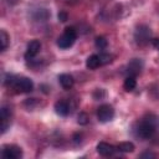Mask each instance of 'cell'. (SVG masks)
Masks as SVG:
<instances>
[{"label":"cell","mask_w":159,"mask_h":159,"mask_svg":"<svg viewBox=\"0 0 159 159\" xmlns=\"http://www.w3.org/2000/svg\"><path fill=\"white\" fill-rule=\"evenodd\" d=\"M5 84L14 89L16 93H29L34 89V83L30 78L24 76H7L5 80Z\"/></svg>","instance_id":"cell-1"},{"label":"cell","mask_w":159,"mask_h":159,"mask_svg":"<svg viewBox=\"0 0 159 159\" xmlns=\"http://www.w3.org/2000/svg\"><path fill=\"white\" fill-rule=\"evenodd\" d=\"M134 130H135V135L142 138V139L150 138L155 132V117L150 114V116L142 118L135 124Z\"/></svg>","instance_id":"cell-2"},{"label":"cell","mask_w":159,"mask_h":159,"mask_svg":"<svg viewBox=\"0 0 159 159\" xmlns=\"http://www.w3.org/2000/svg\"><path fill=\"white\" fill-rule=\"evenodd\" d=\"M76 39H77V32H76L75 27H66L65 31L62 32V35L58 36V39H57V46L63 50L68 48L75 43Z\"/></svg>","instance_id":"cell-3"},{"label":"cell","mask_w":159,"mask_h":159,"mask_svg":"<svg viewBox=\"0 0 159 159\" xmlns=\"http://www.w3.org/2000/svg\"><path fill=\"white\" fill-rule=\"evenodd\" d=\"M22 157V149L15 144H5L1 148L2 159H20Z\"/></svg>","instance_id":"cell-4"},{"label":"cell","mask_w":159,"mask_h":159,"mask_svg":"<svg viewBox=\"0 0 159 159\" xmlns=\"http://www.w3.org/2000/svg\"><path fill=\"white\" fill-rule=\"evenodd\" d=\"M150 36H152V31L145 25L138 26L135 32H134V39H135L137 43H139V45H145L147 42H149L150 41Z\"/></svg>","instance_id":"cell-5"},{"label":"cell","mask_w":159,"mask_h":159,"mask_svg":"<svg viewBox=\"0 0 159 159\" xmlns=\"http://www.w3.org/2000/svg\"><path fill=\"white\" fill-rule=\"evenodd\" d=\"M114 117V109L112 106L109 104H102L98 107L97 109V118L99 122L102 123H106V122H109L112 120Z\"/></svg>","instance_id":"cell-6"},{"label":"cell","mask_w":159,"mask_h":159,"mask_svg":"<svg viewBox=\"0 0 159 159\" xmlns=\"http://www.w3.org/2000/svg\"><path fill=\"white\" fill-rule=\"evenodd\" d=\"M40 48H41V43L39 40H32L29 42L27 45V50H26V53H25V58L27 61L32 60L39 52H40Z\"/></svg>","instance_id":"cell-7"},{"label":"cell","mask_w":159,"mask_h":159,"mask_svg":"<svg viewBox=\"0 0 159 159\" xmlns=\"http://www.w3.org/2000/svg\"><path fill=\"white\" fill-rule=\"evenodd\" d=\"M116 150H117V147H114L112 144H108L106 142H99L97 144V152L102 157H111L116 153Z\"/></svg>","instance_id":"cell-8"},{"label":"cell","mask_w":159,"mask_h":159,"mask_svg":"<svg viewBox=\"0 0 159 159\" xmlns=\"http://www.w3.org/2000/svg\"><path fill=\"white\" fill-rule=\"evenodd\" d=\"M142 67H143L142 61H140V60H138V58H133V60L128 63V70H127L128 76H134V77H135L137 75H139V73H140Z\"/></svg>","instance_id":"cell-9"},{"label":"cell","mask_w":159,"mask_h":159,"mask_svg":"<svg viewBox=\"0 0 159 159\" xmlns=\"http://www.w3.org/2000/svg\"><path fill=\"white\" fill-rule=\"evenodd\" d=\"M55 111L58 116H62V117H66L68 116L70 113V104L67 101H63V99H60L55 103Z\"/></svg>","instance_id":"cell-10"},{"label":"cell","mask_w":159,"mask_h":159,"mask_svg":"<svg viewBox=\"0 0 159 159\" xmlns=\"http://www.w3.org/2000/svg\"><path fill=\"white\" fill-rule=\"evenodd\" d=\"M10 114H11L10 108L4 106L1 108V133H5L10 124Z\"/></svg>","instance_id":"cell-11"},{"label":"cell","mask_w":159,"mask_h":159,"mask_svg":"<svg viewBox=\"0 0 159 159\" xmlns=\"http://www.w3.org/2000/svg\"><path fill=\"white\" fill-rule=\"evenodd\" d=\"M58 82H60V84L62 86L63 89H70V88L73 87L75 80H73V77H72L71 75H68V73H62V75L58 76Z\"/></svg>","instance_id":"cell-12"},{"label":"cell","mask_w":159,"mask_h":159,"mask_svg":"<svg viewBox=\"0 0 159 159\" xmlns=\"http://www.w3.org/2000/svg\"><path fill=\"white\" fill-rule=\"evenodd\" d=\"M86 66L87 68L89 70H96L101 66V60H99V56L98 55H91L87 61H86Z\"/></svg>","instance_id":"cell-13"},{"label":"cell","mask_w":159,"mask_h":159,"mask_svg":"<svg viewBox=\"0 0 159 159\" xmlns=\"http://www.w3.org/2000/svg\"><path fill=\"white\" fill-rule=\"evenodd\" d=\"M137 86V81H135V77L134 76H128L125 80H124V83H123V87L127 92H130L135 88Z\"/></svg>","instance_id":"cell-14"},{"label":"cell","mask_w":159,"mask_h":159,"mask_svg":"<svg viewBox=\"0 0 159 159\" xmlns=\"http://www.w3.org/2000/svg\"><path fill=\"white\" fill-rule=\"evenodd\" d=\"M117 150L123 153H132L134 150V144L132 142H122L117 145Z\"/></svg>","instance_id":"cell-15"},{"label":"cell","mask_w":159,"mask_h":159,"mask_svg":"<svg viewBox=\"0 0 159 159\" xmlns=\"http://www.w3.org/2000/svg\"><path fill=\"white\" fill-rule=\"evenodd\" d=\"M0 41H1V51H5L9 45V35L5 30H0Z\"/></svg>","instance_id":"cell-16"},{"label":"cell","mask_w":159,"mask_h":159,"mask_svg":"<svg viewBox=\"0 0 159 159\" xmlns=\"http://www.w3.org/2000/svg\"><path fill=\"white\" fill-rule=\"evenodd\" d=\"M107 45H108V42H107V40H106L103 36H99V37L96 39V47H97V48L104 50V48L107 47Z\"/></svg>","instance_id":"cell-17"},{"label":"cell","mask_w":159,"mask_h":159,"mask_svg":"<svg viewBox=\"0 0 159 159\" xmlns=\"http://www.w3.org/2000/svg\"><path fill=\"white\" fill-rule=\"evenodd\" d=\"M99 60H101V65H107V63H111L112 62V55L109 53H99Z\"/></svg>","instance_id":"cell-18"},{"label":"cell","mask_w":159,"mask_h":159,"mask_svg":"<svg viewBox=\"0 0 159 159\" xmlns=\"http://www.w3.org/2000/svg\"><path fill=\"white\" fill-rule=\"evenodd\" d=\"M77 122H78V124H81V125H86V124L88 123V116H87L86 113H83V112L80 113Z\"/></svg>","instance_id":"cell-19"},{"label":"cell","mask_w":159,"mask_h":159,"mask_svg":"<svg viewBox=\"0 0 159 159\" xmlns=\"http://www.w3.org/2000/svg\"><path fill=\"white\" fill-rule=\"evenodd\" d=\"M58 20H60L61 22L67 21V14H66V12H63V11H61V12L58 14Z\"/></svg>","instance_id":"cell-20"},{"label":"cell","mask_w":159,"mask_h":159,"mask_svg":"<svg viewBox=\"0 0 159 159\" xmlns=\"http://www.w3.org/2000/svg\"><path fill=\"white\" fill-rule=\"evenodd\" d=\"M152 42H153V46L159 51V39H153Z\"/></svg>","instance_id":"cell-21"},{"label":"cell","mask_w":159,"mask_h":159,"mask_svg":"<svg viewBox=\"0 0 159 159\" xmlns=\"http://www.w3.org/2000/svg\"><path fill=\"white\" fill-rule=\"evenodd\" d=\"M140 157H142V158H145V157H155V155H154V154H150V153H144V154H142Z\"/></svg>","instance_id":"cell-22"}]
</instances>
